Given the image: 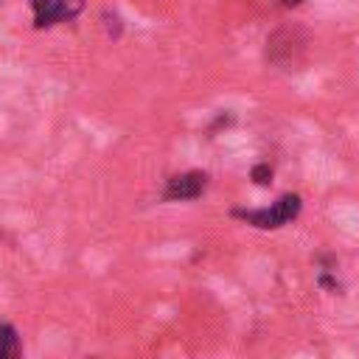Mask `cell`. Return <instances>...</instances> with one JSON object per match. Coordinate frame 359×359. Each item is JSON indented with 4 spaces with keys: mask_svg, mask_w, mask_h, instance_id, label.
I'll return each instance as SVG.
<instances>
[{
    "mask_svg": "<svg viewBox=\"0 0 359 359\" xmlns=\"http://www.w3.org/2000/svg\"><path fill=\"white\" fill-rule=\"evenodd\" d=\"M300 208H303V202H300L297 194H283L280 199H275V202L266 205V208H255V210H241V208H236L233 216L241 219V222H247V224H252V227L275 230V227H283V224H289L292 219H297Z\"/></svg>",
    "mask_w": 359,
    "mask_h": 359,
    "instance_id": "6da1fadb",
    "label": "cell"
},
{
    "mask_svg": "<svg viewBox=\"0 0 359 359\" xmlns=\"http://www.w3.org/2000/svg\"><path fill=\"white\" fill-rule=\"evenodd\" d=\"M34 8V25L50 28L65 20H76L84 8V0H31Z\"/></svg>",
    "mask_w": 359,
    "mask_h": 359,
    "instance_id": "7a4b0ae2",
    "label": "cell"
},
{
    "mask_svg": "<svg viewBox=\"0 0 359 359\" xmlns=\"http://www.w3.org/2000/svg\"><path fill=\"white\" fill-rule=\"evenodd\" d=\"M205 185H208V174L205 171H182V174L168 177L165 191H163V199H168V202L196 199V196H202Z\"/></svg>",
    "mask_w": 359,
    "mask_h": 359,
    "instance_id": "3957f363",
    "label": "cell"
},
{
    "mask_svg": "<svg viewBox=\"0 0 359 359\" xmlns=\"http://www.w3.org/2000/svg\"><path fill=\"white\" fill-rule=\"evenodd\" d=\"M14 356H20V337L14 325L0 323V359H14Z\"/></svg>",
    "mask_w": 359,
    "mask_h": 359,
    "instance_id": "277c9868",
    "label": "cell"
},
{
    "mask_svg": "<svg viewBox=\"0 0 359 359\" xmlns=\"http://www.w3.org/2000/svg\"><path fill=\"white\" fill-rule=\"evenodd\" d=\"M252 180H255L258 185H266V182L272 180V168H269L266 163H258V165L252 168Z\"/></svg>",
    "mask_w": 359,
    "mask_h": 359,
    "instance_id": "5b68a950",
    "label": "cell"
},
{
    "mask_svg": "<svg viewBox=\"0 0 359 359\" xmlns=\"http://www.w3.org/2000/svg\"><path fill=\"white\" fill-rule=\"evenodd\" d=\"M283 3H286V6H297L300 0H283Z\"/></svg>",
    "mask_w": 359,
    "mask_h": 359,
    "instance_id": "8992f818",
    "label": "cell"
}]
</instances>
